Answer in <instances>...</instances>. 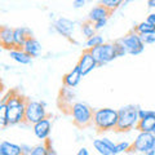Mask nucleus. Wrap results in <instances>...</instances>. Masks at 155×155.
<instances>
[{
    "instance_id": "37",
    "label": "nucleus",
    "mask_w": 155,
    "mask_h": 155,
    "mask_svg": "<svg viewBox=\"0 0 155 155\" xmlns=\"http://www.w3.org/2000/svg\"><path fill=\"white\" fill-rule=\"evenodd\" d=\"M125 155H138V154H137V153H127Z\"/></svg>"
},
{
    "instance_id": "22",
    "label": "nucleus",
    "mask_w": 155,
    "mask_h": 155,
    "mask_svg": "<svg viewBox=\"0 0 155 155\" xmlns=\"http://www.w3.org/2000/svg\"><path fill=\"white\" fill-rule=\"evenodd\" d=\"M80 30L81 32H83V35L87 38V39H89L92 36H94L96 35V28H94V23L89 21V19H87V21H84L83 23L80 25Z\"/></svg>"
},
{
    "instance_id": "27",
    "label": "nucleus",
    "mask_w": 155,
    "mask_h": 155,
    "mask_svg": "<svg viewBox=\"0 0 155 155\" xmlns=\"http://www.w3.org/2000/svg\"><path fill=\"white\" fill-rule=\"evenodd\" d=\"M132 150V142H127V141H123V142H119L116 143V155L120 154V153H130Z\"/></svg>"
},
{
    "instance_id": "30",
    "label": "nucleus",
    "mask_w": 155,
    "mask_h": 155,
    "mask_svg": "<svg viewBox=\"0 0 155 155\" xmlns=\"http://www.w3.org/2000/svg\"><path fill=\"white\" fill-rule=\"evenodd\" d=\"M44 142H45L47 147H48V153H49V155H58V153L54 150V147H53V143H52V140H51V138L45 140Z\"/></svg>"
},
{
    "instance_id": "35",
    "label": "nucleus",
    "mask_w": 155,
    "mask_h": 155,
    "mask_svg": "<svg viewBox=\"0 0 155 155\" xmlns=\"http://www.w3.org/2000/svg\"><path fill=\"white\" fill-rule=\"evenodd\" d=\"M76 155H89V151L87 147H81V149H79V151H78Z\"/></svg>"
},
{
    "instance_id": "8",
    "label": "nucleus",
    "mask_w": 155,
    "mask_h": 155,
    "mask_svg": "<svg viewBox=\"0 0 155 155\" xmlns=\"http://www.w3.org/2000/svg\"><path fill=\"white\" fill-rule=\"evenodd\" d=\"M151 149H155V136L147 132H140L136 140L132 142L130 153H141L146 154Z\"/></svg>"
},
{
    "instance_id": "4",
    "label": "nucleus",
    "mask_w": 155,
    "mask_h": 155,
    "mask_svg": "<svg viewBox=\"0 0 155 155\" xmlns=\"http://www.w3.org/2000/svg\"><path fill=\"white\" fill-rule=\"evenodd\" d=\"M138 111H140V107L134 105H125L123 107H120L118 110L119 120H118V125H116L115 132L124 133V132H129L133 128L136 129L140 120Z\"/></svg>"
},
{
    "instance_id": "16",
    "label": "nucleus",
    "mask_w": 155,
    "mask_h": 155,
    "mask_svg": "<svg viewBox=\"0 0 155 155\" xmlns=\"http://www.w3.org/2000/svg\"><path fill=\"white\" fill-rule=\"evenodd\" d=\"M111 13L110 11H107L104 5H101V4L98 3L96 7H93L89 11V13H88V19L89 21H92L93 23H96V22H98V21H101V19H109V17L111 16Z\"/></svg>"
},
{
    "instance_id": "2",
    "label": "nucleus",
    "mask_w": 155,
    "mask_h": 155,
    "mask_svg": "<svg viewBox=\"0 0 155 155\" xmlns=\"http://www.w3.org/2000/svg\"><path fill=\"white\" fill-rule=\"evenodd\" d=\"M69 115L72 118V124L79 129H87L89 127H93V115L94 110L85 102H76L71 104L69 109Z\"/></svg>"
},
{
    "instance_id": "31",
    "label": "nucleus",
    "mask_w": 155,
    "mask_h": 155,
    "mask_svg": "<svg viewBox=\"0 0 155 155\" xmlns=\"http://www.w3.org/2000/svg\"><path fill=\"white\" fill-rule=\"evenodd\" d=\"M106 23H107V19H101V21L96 22V23H94L96 31H97V30H101V28H104V27L106 26Z\"/></svg>"
},
{
    "instance_id": "25",
    "label": "nucleus",
    "mask_w": 155,
    "mask_h": 155,
    "mask_svg": "<svg viewBox=\"0 0 155 155\" xmlns=\"http://www.w3.org/2000/svg\"><path fill=\"white\" fill-rule=\"evenodd\" d=\"M100 4L113 13L115 9H118L120 5H122L123 2H120V0H102V2H100Z\"/></svg>"
},
{
    "instance_id": "20",
    "label": "nucleus",
    "mask_w": 155,
    "mask_h": 155,
    "mask_svg": "<svg viewBox=\"0 0 155 155\" xmlns=\"http://www.w3.org/2000/svg\"><path fill=\"white\" fill-rule=\"evenodd\" d=\"M9 56H11L13 61H16L21 65H28L32 61V57L30 54H27L23 49H13L9 52Z\"/></svg>"
},
{
    "instance_id": "15",
    "label": "nucleus",
    "mask_w": 155,
    "mask_h": 155,
    "mask_svg": "<svg viewBox=\"0 0 155 155\" xmlns=\"http://www.w3.org/2000/svg\"><path fill=\"white\" fill-rule=\"evenodd\" d=\"M81 78H83V75H81L80 69L76 65L75 67H72V70H70L67 74L64 75V78H62V84H64V87H66V88H75V87L80 83Z\"/></svg>"
},
{
    "instance_id": "14",
    "label": "nucleus",
    "mask_w": 155,
    "mask_h": 155,
    "mask_svg": "<svg viewBox=\"0 0 155 155\" xmlns=\"http://www.w3.org/2000/svg\"><path fill=\"white\" fill-rule=\"evenodd\" d=\"M93 147L100 155H116V143L109 138H98L93 141Z\"/></svg>"
},
{
    "instance_id": "3",
    "label": "nucleus",
    "mask_w": 155,
    "mask_h": 155,
    "mask_svg": "<svg viewBox=\"0 0 155 155\" xmlns=\"http://www.w3.org/2000/svg\"><path fill=\"white\" fill-rule=\"evenodd\" d=\"M119 114L118 110L111 107H102L94 110L93 115V127L97 133H104L109 130H115L118 125Z\"/></svg>"
},
{
    "instance_id": "21",
    "label": "nucleus",
    "mask_w": 155,
    "mask_h": 155,
    "mask_svg": "<svg viewBox=\"0 0 155 155\" xmlns=\"http://www.w3.org/2000/svg\"><path fill=\"white\" fill-rule=\"evenodd\" d=\"M132 30L137 32L138 35H143V34H149V32L155 31V25L149 23L147 21H143V22H140L138 25H136Z\"/></svg>"
},
{
    "instance_id": "9",
    "label": "nucleus",
    "mask_w": 155,
    "mask_h": 155,
    "mask_svg": "<svg viewBox=\"0 0 155 155\" xmlns=\"http://www.w3.org/2000/svg\"><path fill=\"white\" fill-rule=\"evenodd\" d=\"M138 124L136 129L138 132H147L153 133L155 129V111L154 110H146V109H140L138 111Z\"/></svg>"
},
{
    "instance_id": "17",
    "label": "nucleus",
    "mask_w": 155,
    "mask_h": 155,
    "mask_svg": "<svg viewBox=\"0 0 155 155\" xmlns=\"http://www.w3.org/2000/svg\"><path fill=\"white\" fill-rule=\"evenodd\" d=\"M32 36V32L27 27H16L14 28V43L18 49H22L28 38Z\"/></svg>"
},
{
    "instance_id": "32",
    "label": "nucleus",
    "mask_w": 155,
    "mask_h": 155,
    "mask_svg": "<svg viewBox=\"0 0 155 155\" xmlns=\"http://www.w3.org/2000/svg\"><path fill=\"white\" fill-rule=\"evenodd\" d=\"M22 147V151H23V155H30L31 151H32V147L30 146V145H26V143H22L21 145Z\"/></svg>"
},
{
    "instance_id": "29",
    "label": "nucleus",
    "mask_w": 155,
    "mask_h": 155,
    "mask_svg": "<svg viewBox=\"0 0 155 155\" xmlns=\"http://www.w3.org/2000/svg\"><path fill=\"white\" fill-rule=\"evenodd\" d=\"M141 36V40L143 41V44H154L155 43V31L149 32V34H143Z\"/></svg>"
},
{
    "instance_id": "13",
    "label": "nucleus",
    "mask_w": 155,
    "mask_h": 155,
    "mask_svg": "<svg viewBox=\"0 0 155 155\" xmlns=\"http://www.w3.org/2000/svg\"><path fill=\"white\" fill-rule=\"evenodd\" d=\"M32 130H34V134L36 136L39 140H41L43 142L45 140L49 138L51 132H52V120H51V116L48 118L40 120L39 123L34 124L32 125Z\"/></svg>"
},
{
    "instance_id": "38",
    "label": "nucleus",
    "mask_w": 155,
    "mask_h": 155,
    "mask_svg": "<svg viewBox=\"0 0 155 155\" xmlns=\"http://www.w3.org/2000/svg\"><path fill=\"white\" fill-rule=\"evenodd\" d=\"M153 134H154V136H155V129H154V132H153Z\"/></svg>"
},
{
    "instance_id": "19",
    "label": "nucleus",
    "mask_w": 155,
    "mask_h": 155,
    "mask_svg": "<svg viewBox=\"0 0 155 155\" xmlns=\"http://www.w3.org/2000/svg\"><path fill=\"white\" fill-rule=\"evenodd\" d=\"M0 154L2 155H23L21 145L9 142V141H2L0 143Z\"/></svg>"
},
{
    "instance_id": "26",
    "label": "nucleus",
    "mask_w": 155,
    "mask_h": 155,
    "mask_svg": "<svg viewBox=\"0 0 155 155\" xmlns=\"http://www.w3.org/2000/svg\"><path fill=\"white\" fill-rule=\"evenodd\" d=\"M30 155H49L45 142H41V143H39V145L32 146V151H31Z\"/></svg>"
},
{
    "instance_id": "23",
    "label": "nucleus",
    "mask_w": 155,
    "mask_h": 155,
    "mask_svg": "<svg viewBox=\"0 0 155 155\" xmlns=\"http://www.w3.org/2000/svg\"><path fill=\"white\" fill-rule=\"evenodd\" d=\"M102 44H105L104 38L101 36V35H98V34H96L94 36L87 39V41H85L87 49H93V48H97V47H100V45H102Z\"/></svg>"
},
{
    "instance_id": "6",
    "label": "nucleus",
    "mask_w": 155,
    "mask_h": 155,
    "mask_svg": "<svg viewBox=\"0 0 155 155\" xmlns=\"http://www.w3.org/2000/svg\"><path fill=\"white\" fill-rule=\"evenodd\" d=\"M120 41L123 43L125 51H127V54H130V56L141 54L145 49V44L141 40V36L133 30H130L123 38H120Z\"/></svg>"
},
{
    "instance_id": "33",
    "label": "nucleus",
    "mask_w": 155,
    "mask_h": 155,
    "mask_svg": "<svg viewBox=\"0 0 155 155\" xmlns=\"http://www.w3.org/2000/svg\"><path fill=\"white\" fill-rule=\"evenodd\" d=\"M84 5H85V0H74V2H72V7L76 9L84 7Z\"/></svg>"
},
{
    "instance_id": "34",
    "label": "nucleus",
    "mask_w": 155,
    "mask_h": 155,
    "mask_svg": "<svg viewBox=\"0 0 155 155\" xmlns=\"http://www.w3.org/2000/svg\"><path fill=\"white\" fill-rule=\"evenodd\" d=\"M146 21L149 22V23H153V25H155V12H151L147 16V18H146Z\"/></svg>"
},
{
    "instance_id": "1",
    "label": "nucleus",
    "mask_w": 155,
    "mask_h": 155,
    "mask_svg": "<svg viewBox=\"0 0 155 155\" xmlns=\"http://www.w3.org/2000/svg\"><path fill=\"white\" fill-rule=\"evenodd\" d=\"M7 106V115L9 125H16L19 123H25V113L27 101L25 96H22L17 89H12L2 98Z\"/></svg>"
},
{
    "instance_id": "11",
    "label": "nucleus",
    "mask_w": 155,
    "mask_h": 155,
    "mask_svg": "<svg viewBox=\"0 0 155 155\" xmlns=\"http://www.w3.org/2000/svg\"><path fill=\"white\" fill-rule=\"evenodd\" d=\"M78 67L80 69V72L81 75L85 76L88 75L91 71H93L97 66H98V64H97V61L94 60V57L92 56V53L89 49H85L83 51V53H81V56L79 58V61H78Z\"/></svg>"
},
{
    "instance_id": "10",
    "label": "nucleus",
    "mask_w": 155,
    "mask_h": 155,
    "mask_svg": "<svg viewBox=\"0 0 155 155\" xmlns=\"http://www.w3.org/2000/svg\"><path fill=\"white\" fill-rule=\"evenodd\" d=\"M53 28L57 34H60L64 38H66L67 40H70L71 43L74 44H78V41L72 40L71 39V35L74 32V28H75V23L71 21L69 18H65V17H60L57 18L54 22H53Z\"/></svg>"
},
{
    "instance_id": "12",
    "label": "nucleus",
    "mask_w": 155,
    "mask_h": 155,
    "mask_svg": "<svg viewBox=\"0 0 155 155\" xmlns=\"http://www.w3.org/2000/svg\"><path fill=\"white\" fill-rule=\"evenodd\" d=\"M0 44L8 52L13 49H18L16 47V43H14V28L9 26L0 27Z\"/></svg>"
},
{
    "instance_id": "5",
    "label": "nucleus",
    "mask_w": 155,
    "mask_h": 155,
    "mask_svg": "<svg viewBox=\"0 0 155 155\" xmlns=\"http://www.w3.org/2000/svg\"><path fill=\"white\" fill-rule=\"evenodd\" d=\"M51 116V114H48V111L45 109V102H38V101H27L26 106V113H25V123L26 124H36L40 120Z\"/></svg>"
},
{
    "instance_id": "28",
    "label": "nucleus",
    "mask_w": 155,
    "mask_h": 155,
    "mask_svg": "<svg viewBox=\"0 0 155 155\" xmlns=\"http://www.w3.org/2000/svg\"><path fill=\"white\" fill-rule=\"evenodd\" d=\"M114 49H115V53H116V57H124L125 54H127V51H125V48L123 45V43L120 41V39H118V40H115L114 43Z\"/></svg>"
},
{
    "instance_id": "36",
    "label": "nucleus",
    "mask_w": 155,
    "mask_h": 155,
    "mask_svg": "<svg viewBox=\"0 0 155 155\" xmlns=\"http://www.w3.org/2000/svg\"><path fill=\"white\" fill-rule=\"evenodd\" d=\"M147 5H149L150 8L155 9V0H149V2H147Z\"/></svg>"
},
{
    "instance_id": "24",
    "label": "nucleus",
    "mask_w": 155,
    "mask_h": 155,
    "mask_svg": "<svg viewBox=\"0 0 155 155\" xmlns=\"http://www.w3.org/2000/svg\"><path fill=\"white\" fill-rule=\"evenodd\" d=\"M9 125L8 123V115H7V106L5 102H0V127L2 129H5Z\"/></svg>"
},
{
    "instance_id": "7",
    "label": "nucleus",
    "mask_w": 155,
    "mask_h": 155,
    "mask_svg": "<svg viewBox=\"0 0 155 155\" xmlns=\"http://www.w3.org/2000/svg\"><path fill=\"white\" fill-rule=\"evenodd\" d=\"M89 51L92 53V56L94 57V60L97 61L98 66L106 65V64H109V62L114 61L115 58H118L113 43H105V44L97 47V48H93V49H89Z\"/></svg>"
},
{
    "instance_id": "18",
    "label": "nucleus",
    "mask_w": 155,
    "mask_h": 155,
    "mask_svg": "<svg viewBox=\"0 0 155 155\" xmlns=\"http://www.w3.org/2000/svg\"><path fill=\"white\" fill-rule=\"evenodd\" d=\"M22 49L25 51L27 54H30L32 58H35V57H38L39 54H40V52H41V44L39 43L38 39L31 36V38L27 39V41L25 43V45H23Z\"/></svg>"
}]
</instances>
